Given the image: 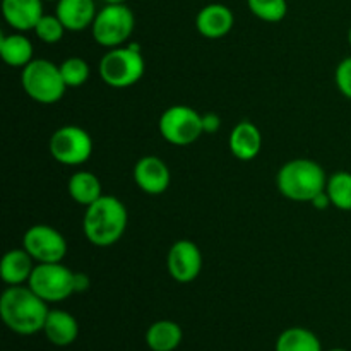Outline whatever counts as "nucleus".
Returning a JSON list of instances; mask_svg holds the SVG:
<instances>
[{
    "label": "nucleus",
    "instance_id": "7c9ffc66",
    "mask_svg": "<svg viewBox=\"0 0 351 351\" xmlns=\"http://www.w3.org/2000/svg\"><path fill=\"white\" fill-rule=\"evenodd\" d=\"M105 3H125V0H103Z\"/></svg>",
    "mask_w": 351,
    "mask_h": 351
},
{
    "label": "nucleus",
    "instance_id": "39448f33",
    "mask_svg": "<svg viewBox=\"0 0 351 351\" xmlns=\"http://www.w3.org/2000/svg\"><path fill=\"white\" fill-rule=\"evenodd\" d=\"M21 84L24 93L41 105H53L60 101L65 95L64 77H62L60 65L45 58H33L21 74Z\"/></svg>",
    "mask_w": 351,
    "mask_h": 351
},
{
    "label": "nucleus",
    "instance_id": "72a5a7b5",
    "mask_svg": "<svg viewBox=\"0 0 351 351\" xmlns=\"http://www.w3.org/2000/svg\"><path fill=\"white\" fill-rule=\"evenodd\" d=\"M43 2H45V0H43ZM47 2H58V0H47Z\"/></svg>",
    "mask_w": 351,
    "mask_h": 351
},
{
    "label": "nucleus",
    "instance_id": "4be33fe9",
    "mask_svg": "<svg viewBox=\"0 0 351 351\" xmlns=\"http://www.w3.org/2000/svg\"><path fill=\"white\" fill-rule=\"evenodd\" d=\"M276 351H322L321 341L305 328H290L280 335Z\"/></svg>",
    "mask_w": 351,
    "mask_h": 351
},
{
    "label": "nucleus",
    "instance_id": "f8f14e48",
    "mask_svg": "<svg viewBox=\"0 0 351 351\" xmlns=\"http://www.w3.org/2000/svg\"><path fill=\"white\" fill-rule=\"evenodd\" d=\"M170 170L158 156H143L134 167V180L137 187L149 195H160L170 185Z\"/></svg>",
    "mask_w": 351,
    "mask_h": 351
},
{
    "label": "nucleus",
    "instance_id": "9d476101",
    "mask_svg": "<svg viewBox=\"0 0 351 351\" xmlns=\"http://www.w3.org/2000/svg\"><path fill=\"white\" fill-rule=\"evenodd\" d=\"M23 249H26L38 264L62 263L67 256V242L64 235L48 225H34L27 228L23 237Z\"/></svg>",
    "mask_w": 351,
    "mask_h": 351
},
{
    "label": "nucleus",
    "instance_id": "c756f323",
    "mask_svg": "<svg viewBox=\"0 0 351 351\" xmlns=\"http://www.w3.org/2000/svg\"><path fill=\"white\" fill-rule=\"evenodd\" d=\"M311 204L314 206L315 209H319V211H324V209H328L329 206H332L331 199H329L328 191H322L321 194L315 195V197L311 201Z\"/></svg>",
    "mask_w": 351,
    "mask_h": 351
},
{
    "label": "nucleus",
    "instance_id": "423d86ee",
    "mask_svg": "<svg viewBox=\"0 0 351 351\" xmlns=\"http://www.w3.org/2000/svg\"><path fill=\"white\" fill-rule=\"evenodd\" d=\"M136 27L134 12L125 3H106L93 23V38L105 48L123 47Z\"/></svg>",
    "mask_w": 351,
    "mask_h": 351
},
{
    "label": "nucleus",
    "instance_id": "aec40b11",
    "mask_svg": "<svg viewBox=\"0 0 351 351\" xmlns=\"http://www.w3.org/2000/svg\"><path fill=\"white\" fill-rule=\"evenodd\" d=\"M184 332L173 321H158L146 331V345L153 351H173L180 346Z\"/></svg>",
    "mask_w": 351,
    "mask_h": 351
},
{
    "label": "nucleus",
    "instance_id": "ddd939ff",
    "mask_svg": "<svg viewBox=\"0 0 351 351\" xmlns=\"http://www.w3.org/2000/svg\"><path fill=\"white\" fill-rule=\"evenodd\" d=\"M235 16L225 3H209L199 10L195 17V27L208 40H218L233 29Z\"/></svg>",
    "mask_w": 351,
    "mask_h": 351
},
{
    "label": "nucleus",
    "instance_id": "393cba45",
    "mask_svg": "<svg viewBox=\"0 0 351 351\" xmlns=\"http://www.w3.org/2000/svg\"><path fill=\"white\" fill-rule=\"evenodd\" d=\"M60 72L67 88H79V86L86 84L89 74H91L88 62L79 57H71L62 62Z\"/></svg>",
    "mask_w": 351,
    "mask_h": 351
},
{
    "label": "nucleus",
    "instance_id": "1a4fd4ad",
    "mask_svg": "<svg viewBox=\"0 0 351 351\" xmlns=\"http://www.w3.org/2000/svg\"><path fill=\"white\" fill-rule=\"evenodd\" d=\"M48 149L60 165L79 167L91 158L93 139L82 127L64 125L51 134Z\"/></svg>",
    "mask_w": 351,
    "mask_h": 351
},
{
    "label": "nucleus",
    "instance_id": "0eeeda50",
    "mask_svg": "<svg viewBox=\"0 0 351 351\" xmlns=\"http://www.w3.org/2000/svg\"><path fill=\"white\" fill-rule=\"evenodd\" d=\"M161 137L173 146H189L204 134L202 115L191 106L173 105L165 110L158 122Z\"/></svg>",
    "mask_w": 351,
    "mask_h": 351
},
{
    "label": "nucleus",
    "instance_id": "9b49d317",
    "mask_svg": "<svg viewBox=\"0 0 351 351\" xmlns=\"http://www.w3.org/2000/svg\"><path fill=\"white\" fill-rule=\"evenodd\" d=\"M168 273L178 283H192L202 271L201 249L192 240H177L168 250Z\"/></svg>",
    "mask_w": 351,
    "mask_h": 351
},
{
    "label": "nucleus",
    "instance_id": "f3484780",
    "mask_svg": "<svg viewBox=\"0 0 351 351\" xmlns=\"http://www.w3.org/2000/svg\"><path fill=\"white\" fill-rule=\"evenodd\" d=\"M48 341L55 346H69L77 339L79 324L74 315L65 311H50L43 328Z\"/></svg>",
    "mask_w": 351,
    "mask_h": 351
},
{
    "label": "nucleus",
    "instance_id": "f03ea898",
    "mask_svg": "<svg viewBox=\"0 0 351 351\" xmlns=\"http://www.w3.org/2000/svg\"><path fill=\"white\" fill-rule=\"evenodd\" d=\"M127 209L115 195H101L86 208L82 230L95 247H110L119 242L127 228Z\"/></svg>",
    "mask_w": 351,
    "mask_h": 351
},
{
    "label": "nucleus",
    "instance_id": "20e7f679",
    "mask_svg": "<svg viewBox=\"0 0 351 351\" xmlns=\"http://www.w3.org/2000/svg\"><path fill=\"white\" fill-rule=\"evenodd\" d=\"M144 71L146 62L136 43L110 48L99 60V77L110 88H130L143 79Z\"/></svg>",
    "mask_w": 351,
    "mask_h": 351
},
{
    "label": "nucleus",
    "instance_id": "4468645a",
    "mask_svg": "<svg viewBox=\"0 0 351 351\" xmlns=\"http://www.w3.org/2000/svg\"><path fill=\"white\" fill-rule=\"evenodd\" d=\"M2 14L16 31H33L43 17V0H2Z\"/></svg>",
    "mask_w": 351,
    "mask_h": 351
},
{
    "label": "nucleus",
    "instance_id": "2f4dec72",
    "mask_svg": "<svg viewBox=\"0 0 351 351\" xmlns=\"http://www.w3.org/2000/svg\"><path fill=\"white\" fill-rule=\"evenodd\" d=\"M348 41H350V47H351V27H350V31H348Z\"/></svg>",
    "mask_w": 351,
    "mask_h": 351
},
{
    "label": "nucleus",
    "instance_id": "2eb2a0df",
    "mask_svg": "<svg viewBox=\"0 0 351 351\" xmlns=\"http://www.w3.org/2000/svg\"><path fill=\"white\" fill-rule=\"evenodd\" d=\"M228 146L233 156L240 161H250L257 158L263 147V134L256 123L242 120L233 127L228 137Z\"/></svg>",
    "mask_w": 351,
    "mask_h": 351
},
{
    "label": "nucleus",
    "instance_id": "7ed1b4c3",
    "mask_svg": "<svg viewBox=\"0 0 351 351\" xmlns=\"http://www.w3.org/2000/svg\"><path fill=\"white\" fill-rule=\"evenodd\" d=\"M328 178L324 168L317 161L298 158L281 167L276 184L281 194L290 201L311 202L315 195L326 191Z\"/></svg>",
    "mask_w": 351,
    "mask_h": 351
},
{
    "label": "nucleus",
    "instance_id": "6ab92c4d",
    "mask_svg": "<svg viewBox=\"0 0 351 351\" xmlns=\"http://www.w3.org/2000/svg\"><path fill=\"white\" fill-rule=\"evenodd\" d=\"M69 195L72 197V201L77 202L79 206H91L93 202L98 201L101 197V182L91 171H75L71 178H69L67 184Z\"/></svg>",
    "mask_w": 351,
    "mask_h": 351
},
{
    "label": "nucleus",
    "instance_id": "c85d7f7f",
    "mask_svg": "<svg viewBox=\"0 0 351 351\" xmlns=\"http://www.w3.org/2000/svg\"><path fill=\"white\" fill-rule=\"evenodd\" d=\"M91 287V280L86 273H74V291L75 293H84Z\"/></svg>",
    "mask_w": 351,
    "mask_h": 351
},
{
    "label": "nucleus",
    "instance_id": "a211bd4d",
    "mask_svg": "<svg viewBox=\"0 0 351 351\" xmlns=\"http://www.w3.org/2000/svg\"><path fill=\"white\" fill-rule=\"evenodd\" d=\"M33 261L34 259L26 252V249L9 250L0 263V278L3 283L10 285V287L27 283L34 269Z\"/></svg>",
    "mask_w": 351,
    "mask_h": 351
},
{
    "label": "nucleus",
    "instance_id": "473e14b6",
    "mask_svg": "<svg viewBox=\"0 0 351 351\" xmlns=\"http://www.w3.org/2000/svg\"><path fill=\"white\" fill-rule=\"evenodd\" d=\"M329 351H346V350H343V348H335V350H329Z\"/></svg>",
    "mask_w": 351,
    "mask_h": 351
},
{
    "label": "nucleus",
    "instance_id": "f257e3e1",
    "mask_svg": "<svg viewBox=\"0 0 351 351\" xmlns=\"http://www.w3.org/2000/svg\"><path fill=\"white\" fill-rule=\"evenodd\" d=\"M47 302L29 287H9L0 298V315L10 331L31 336L43 331L48 317Z\"/></svg>",
    "mask_w": 351,
    "mask_h": 351
},
{
    "label": "nucleus",
    "instance_id": "6e6552de",
    "mask_svg": "<svg viewBox=\"0 0 351 351\" xmlns=\"http://www.w3.org/2000/svg\"><path fill=\"white\" fill-rule=\"evenodd\" d=\"M27 287L47 304L64 302L74 295V271L62 263L38 264L34 266Z\"/></svg>",
    "mask_w": 351,
    "mask_h": 351
},
{
    "label": "nucleus",
    "instance_id": "bb28decb",
    "mask_svg": "<svg viewBox=\"0 0 351 351\" xmlns=\"http://www.w3.org/2000/svg\"><path fill=\"white\" fill-rule=\"evenodd\" d=\"M336 86H338L339 93L346 98L351 99V57L343 58L336 67Z\"/></svg>",
    "mask_w": 351,
    "mask_h": 351
},
{
    "label": "nucleus",
    "instance_id": "b1692460",
    "mask_svg": "<svg viewBox=\"0 0 351 351\" xmlns=\"http://www.w3.org/2000/svg\"><path fill=\"white\" fill-rule=\"evenodd\" d=\"M250 12L266 23H280L288 14L287 0H247Z\"/></svg>",
    "mask_w": 351,
    "mask_h": 351
},
{
    "label": "nucleus",
    "instance_id": "dca6fc26",
    "mask_svg": "<svg viewBox=\"0 0 351 351\" xmlns=\"http://www.w3.org/2000/svg\"><path fill=\"white\" fill-rule=\"evenodd\" d=\"M95 0H58L55 16L67 31H82L91 27L96 17Z\"/></svg>",
    "mask_w": 351,
    "mask_h": 351
},
{
    "label": "nucleus",
    "instance_id": "5701e85b",
    "mask_svg": "<svg viewBox=\"0 0 351 351\" xmlns=\"http://www.w3.org/2000/svg\"><path fill=\"white\" fill-rule=\"evenodd\" d=\"M328 191L331 204L341 211H351V173L336 171L328 178Z\"/></svg>",
    "mask_w": 351,
    "mask_h": 351
},
{
    "label": "nucleus",
    "instance_id": "412c9836",
    "mask_svg": "<svg viewBox=\"0 0 351 351\" xmlns=\"http://www.w3.org/2000/svg\"><path fill=\"white\" fill-rule=\"evenodd\" d=\"M0 55L10 67L24 69L33 60V43L21 33L7 34L0 40Z\"/></svg>",
    "mask_w": 351,
    "mask_h": 351
},
{
    "label": "nucleus",
    "instance_id": "cd10ccee",
    "mask_svg": "<svg viewBox=\"0 0 351 351\" xmlns=\"http://www.w3.org/2000/svg\"><path fill=\"white\" fill-rule=\"evenodd\" d=\"M221 127V119H219L218 113L208 112L202 115V129L204 134H216Z\"/></svg>",
    "mask_w": 351,
    "mask_h": 351
},
{
    "label": "nucleus",
    "instance_id": "a878e982",
    "mask_svg": "<svg viewBox=\"0 0 351 351\" xmlns=\"http://www.w3.org/2000/svg\"><path fill=\"white\" fill-rule=\"evenodd\" d=\"M33 31L34 34L43 41V43L53 45V43H58V41L64 38L65 31L67 29H65V26L62 24V21L58 19L57 16H48V14H43V17L38 21V24L34 26Z\"/></svg>",
    "mask_w": 351,
    "mask_h": 351
}]
</instances>
